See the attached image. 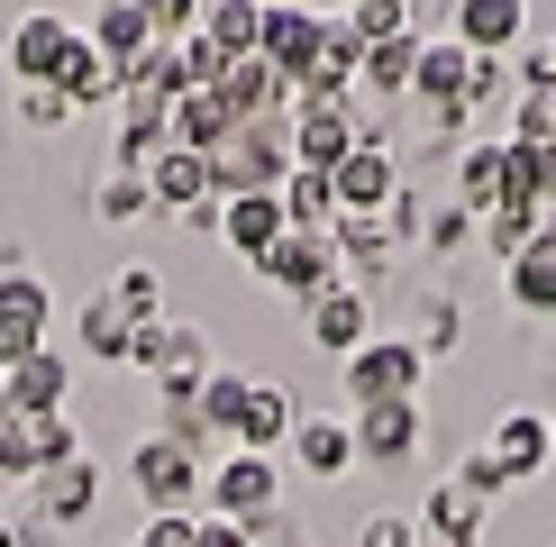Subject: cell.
Returning a JSON list of instances; mask_svg holds the SVG:
<instances>
[{"instance_id": "obj_1", "label": "cell", "mask_w": 556, "mask_h": 547, "mask_svg": "<svg viewBox=\"0 0 556 547\" xmlns=\"http://www.w3.org/2000/svg\"><path fill=\"white\" fill-rule=\"evenodd\" d=\"M292 174V128L283 119H247L211 147V201H238V192H283Z\"/></svg>"}, {"instance_id": "obj_2", "label": "cell", "mask_w": 556, "mask_h": 547, "mask_svg": "<svg viewBox=\"0 0 556 547\" xmlns=\"http://www.w3.org/2000/svg\"><path fill=\"white\" fill-rule=\"evenodd\" d=\"M128 474H137V493L155 501V511H182L192 520V501L211 493V474H201V447H182V438H137V456H128Z\"/></svg>"}, {"instance_id": "obj_3", "label": "cell", "mask_w": 556, "mask_h": 547, "mask_svg": "<svg viewBox=\"0 0 556 547\" xmlns=\"http://www.w3.org/2000/svg\"><path fill=\"white\" fill-rule=\"evenodd\" d=\"M329 192H338V219H365V211H383V201L402 192V155H392L383 128H365L356 147L329 165Z\"/></svg>"}, {"instance_id": "obj_4", "label": "cell", "mask_w": 556, "mask_h": 547, "mask_svg": "<svg viewBox=\"0 0 556 547\" xmlns=\"http://www.w3.org/2000/svg\"><path fill=\"white\" fill-rule=\"evenodd\" d=\"M128 365H147V374H165L174 402H192L201 383H211V338L192 329V319H155V329H137Z\"/></svg>"}, {"instance_id": "obj_5", "label": "cell", "mask_w": 556, "mask_h": 547, "mask_svg": "<svg viewBox=\"0 0 556 547\" xmlns=\"http://www.w3.org/2000/svg\"><path fill=\"white\" fill-rule=\"evenodd\" d=\"M420 374H429V356L410 347V338H365L356 356H346V402H420Z\"/></svg>"}, {"instance_id": "obj_6", "label": "cell", "mask_w": 556, "mask_h": 547, "mask_svg": "<svg viewBox=\"0 0 556 547\" xmlns=\"http://www.w3.org/2000/svg\"><path fill=\"white\" fill-rule=\"evenodd\" d=\"M211 501L219 520H238V530H256V520H274V501H283V466L274 456H247V447H228V466L211 474Z\"/></svg>"}, {"instance_id": "obj_7", "label": "cell", "mask_w": 556, "mask_h": 547, "mask_svg": "<svg viewBox=\"0 0 556 547\" xmlns=\"http://www.w3.org/2000/svg\"><path fill=\"white\" fill-rule=\"evenodd\" d=\"M256 55L283 74V91H301V82H311V64H319V10H311V0H265Z\"/></svg>"}, {"instance_id": "obj_8", "label": "cell", "mask_w": 556, "mask_h": 547, "mask_svg": "<svg viewBox=\"0 0 556 547\" xmlns=\"http://www.w3.org/2000/svg\"><path fill=\"white\" fill-rule=\"evenodd\" d=\"M274 292H301V302H319L329 283H346V265H338V238H301V228H283L274 238V256L256 265Z\"/></svg>"}, {"instance_id": "obj_9", "label": "cell", "mask_w": 556, "mask_h": 547, "mask_svg": "<svg viewBox=\"0 0 556 547\" xmlns=\"http://www.w3.org/2000/svg\"><path fill=\"white\" fill-rule=\"evenodd\" d=\"M356 137H365V110H356V101H301V119H292V165L329 174Z\"/></svg>"}, {"instance_id": "obj_10", "label": "cell", "mask_w": 556, "mask_h": 547, "mask_svg": "<svg viewBox=\"0 0 556 547\" xmlns=\"http://www.w3.org/2000/svg\"><path fill=\"white\" fill-rule=\"evenodd\" d=\"M46 310H55V302H46L37 274H0V374L46 347Z\"/></svg>"}, {"instance_id": "obj_11", "label": "cell", "mask_w": 556, "mask_h": 547, "mask_svg": "<svg viewBox=\"0 0 556 547\" xmlns=\"http://www.w3.org/2000/svg\"><path fill=\"white\" fill-rule=\"evenodd\" d=\"M447 37L466 55H511L529 37V0H447Z\"/></svg>"}, {"instance_id": "obj_12", "label": "cell", "mask_w": 556, "mask_h": 547, "mask_svg": "<svg viewBox=\"0 0 556 547\" xmlns=\"http://www.w3.org/2000/svg\"><path fill=\"white\" fill-rule=\"evenodd\" d=\"M74 18H55V10H28V18H18V28H10V74H18V91H28V82H55L64 74V55H74Z\"/></svg>"}, {"instance_id": "obj_13", "label": "cell", "mask_w": 556, "mask_h": 547, "mask_svg": "<svg viewBox=\"0 0 556 547\" xmlns=\"http://www.w3.org/2000/svg\"><path fill=\"white\" fill-rule=\"evenodd\" d=\"M64 393H74V365H64L55 347H37L28 365H10V374H0V402H10L18 420H55Z\"/></svg>"}, {"instance_id": "obj_14", "label": "cell", "mask_w": 556, "mask_h": 547, "mask_svg": "<svg viewBox=\"0 0 556 547\" xmlns=\"http://www.w3.org/2000/svg\"><path fill=\"white\" fill-rule=\"evenodd\" d=\"M311 310V347H329V356H356L365 338H375V302H365L356 283H329L319 302H301Z\"/></svg>"}, {"instance_id": "obj_15", "label": "cell", "mask_w": 556, "mask_h": 547, "mask_svg": "<svg viewBox=\"0 0 556 547\" xmlns=\"http://www.w3.org/2000/svg\"><path fill=\"white\" fill-rule=\"evenodd\" d=\"M483 447H493V466L511 474V484H520V474H547V466H556V429H547V410H502Z\"/></svg>"}, {"instance_id": "obj_16", "label": "cell", "mask_w": 556, "mask_h": 547, "mask_svg": "<svg viewBox=\"0 0 556 547\" xmlns=\"http://www.w3.org/2000/svg\"><path fill=\"white\" fill-rule=\"evenodd\" d=\"M147 192H155V211H174V219L219 211V201H211V155H182V147H165L147 165Z\"/></svg>"}, {"instance_id": "obj_17", "label": "cell", "mask_w": 556, "mask_h": 547, "mask_svg": "<svg viewBox=\"0 0 556 547\" xmlns=\"http://www.w3.org/2000/svg\"><path fill=\"white\" fill-rule=\"evenodd\" d=\"M420 447V402H365L356 410V456L365 466H402Z\"/></svg>"}, {"instance_id": "obj_18", "label": "cell", "mask_w": 556, "mask_h": 547, "mask_svg": "<svg viewBox=\"0 0 556 547\" xmlns=\"http://www.w3.org/2000/svg\"><path fill=\"white\" fill-rule=\"evenodd\" d=\"M219 238L238 246L247 265H265V256H274V238H283V201H274V192H238V201H219Z\"/></svg>"}, {"instance_id": "obj_19", "label": "cell", "mask_w": 556, "mask_h": 547, "mask_svg": "<svg viewBox=\"0 0 556 547\" xmlns=\"http://www.w3.org/2000/svg\"><path fill=\"white\" fill-rule=\"evenodd\" d=\"M292 420H301V410H292V393H283V383H247L238 429H228V438H238L247 456H274V447L292 438Z\"/></svg>"}, {"instance_id": "obj_20", "label": "cell", "mask_w": 556, "mask_h": 547, "mask_svg": "<svg viewBox=\"0 0 556 547\" xmlns=\"http://www.w3.org/2000/svg\"><path fill=\"white\" fill-rule=\"evenodd\" d=\"M502 292H511L529 319H547V310H556V228H539V238H529L520 256L502 265Z\"/></svg>"}, {"instance_id": "obj_21", "label": "cell", "mask_w": 556, "mask_h": 547, "mask_svg": "<svg viewBox=\"0 0 556 547\" xmlns=\"http://www.w3.org/2000/svg\"><path fill=\"white\" fill-rule=\"evenodd\" d=\"M211 91L228 101V119H238V128H247V119H274V110H283V74H274L265 55H238Z\"/></svg>"}, {"instance_id": "obj_22", "label": "cell", "mask_w": 556, "mask_h": 547, "mask_svg": "<svg viewBox=\"0 0 556 547\" xmlns=\"http://www.w3.org/2000/svg\"><path fill=\"white\" fill-rule=\"evenodd\" d=\"M83 46H91L101 64H119V74H128V64L155 46V28H147V10H137V0H101V10H91V37H83Z\"/></svg>"}, {"instance_id": "obj_23", "label": "cell", "mask_w": 556, "mask_h": 547, "mask_svg": "<svg viewBox=\"0 0 556 547\" xmlns=\"http://www.w3.org/2000/svg\"><path fill=\"white\" fill-rule=\"evenodd\" d=\"M466 74H475V55L456 37H420V74H410V91H420L429 110H466Z\"/></svg>"}, {"instance_id": "obj_24", "label": "cell", "mask_w": 556, "mask_h": 547, "mask_svg": "<svg viewBox=\"0 0 556 547\" xmlns=\"http://www.w3.org/2000/svg\"><path fill=\"white\" fill-rule=\"evenodd\" d=\"M201 46H219L228 64L238 55H256V37H265V0H201Z\"/></svg>"}, {"instance_id": "obj_25", "label": "cell", "mask_w": 556, "mask_h": 547, "mask_svg": "<svg viewBox=\"0 0 556 547\" xmlns=\"http://www.w3.org/2000/svg\"><path fill=\"white\" fill-rule=\"evenodd\" d=\"M292 456H301L311 474H346V466H356V420H329V410L292 420Z\"/></svg>"}, {"instance_id": "obj_26", "label": "cell", "mask_w": 556, "mask_h": 547, "mask_svg": "<svg viewBox=\"0 0 556 547\" xmlns=\"http://www.w3.org/2000/svg\"><path fill=\"white\" fill-rule=\"evenodd\" d=\"M420 530H429L438 547H483V501H466V493L447 484V474H438L429 501H420Z\"/></svg>"}, {"instance_id": "obj_27", "label": "cell", "mask_w": 556, "mask_h": 547, "mask_svg": "<svg viewBox=\"0 0 556 547\" xmlns=\"http://www.w3.org/2000/svg\"><path fill=\"white\" fill-rule=\"evenodd\" d=\"M91 501H101V466H91V456H74V466H46V474H37V511H46V520H83Z\"/></svg>"}, {"instance_id": "obj_28", "label": "cell", "mask_w": 556, "mask_h": 547, "mask_svg": "<svg viewBox=\"0 0 556 547\" xmlns=\"http://www.w3.org/2000/svg\"><path fill=\"white\" fill-rule=\"evenodd\" d=\"M456 211H475V219L502 211V137H493V147H466V155H456Z\"/></svg>"}, {"instance_id": "obj_29", "label": "cell", "mask_w": 556, "mask_h": 547, "mask_svg": "<svg viewBox=\"0 0 556 547\" xmlns=\"http://www.w3.org/2000/svg\"><path fill=\"white\" fill-rule=\"evenodd\" d=\"M55 91H64V101H74V110H91V101H119V91H128V74H119V64H101V55H91V46L74 37V55H64Z\"/></svg>"}, {"instance_id": "obj_30", "label": "cell", "mask_w": 556, "mask_h": 547, "mask_svg": "<svg viewBox=\"0 0 556 547\" xmlns=\"http://www.w3.org/2000/svg\"><path fill=\"white\" fill-rule=\"evenodd\" d=\"M110 302L128 310V329H155V319H165V274H155V265H128L119 283H110Z\"/></svg>"}, {"instance_id": "obj_31", "label": "cell", "mask_w": 556, "mask_h": 547, "mask_svg": "<svg viewBox=\"0 0 556 547\" xmlns=\"http://www.w3.org/2000/svg\"><path fill=\"white\" fill-rule=\"evenodd\" d=\"M410 74H420V37H383V46H365V82L375 91H410Z\"/></svg>"}, {"instance_id": "obj_32", "label": "cell", "mask_w": 556, "mask_h": 547, "mask_svg": "<svg viewBox=\"0 0 556 547\" xmlns=\"http://www.w3.org/2000/svg\"><path fill=\"white\" fill-rule=\"evenodd\" d=\"M83 347H91V356H110V365H128V347H137V329H128V310L110 302V292H101V302L83 310Z\"/></svg>"}, {"instance_id": "obj_33", "label": "cell", "mask_w": 556, "mask_h": 547, "mask_svg": "<svg viewBox=\"0 0 556 547\" xmlns=\"http://www.w3.org/2000/svg\"><path fill=\"white\" fill-rule=\"evenodd\" d=\"M91 201H101V219H147V211H155L147 174H128V165H110V174H101V192H91Z\"/></svg>"}, {"instance_id": "obj_34", "label": "cell", "mask_w": 556, "mask_h": 547, "mask_svg": "<svg viewBox=\"0 0 556 547\" xmlns=\"http://www.w3.org/2000/svg\"><path fill=\"white\" fill-rule=\"evenodd\" d=\"M74 456H83V438H74V420H64V410H55V420H28V474L74 466Z\"/></svg>"}, {"instance_id": "obj_35", "label": "cell", "mask_w": 556, "mask_h": 547, "mask_svg": "<svg viewBox=\"0 0 556 547\" xmlns=\"http://www.w3.org/2000/svg\"><path fill=\"white\" fill-rule=\"evenodd\" d=\"M447 484L466 493V501H493V493H511V474L493 466V447H466V456H456V474H447Z\"/></svg>"}, {"instance_id": "obj_36", "label": "cell", "mask_w": 556, "mask_h": 547, "mask_svg": "<svg viewBox=\"0 0 556 547\" xmlns=\"http://www.w3.org/2000/svg\"><path fill=\"white\" fill-rule=\"evenodd\" d=\"M346 28H356L365 46H383V37L410 28V0H356V10H346Z\"/></svg>"}, {"instance_id": "obj_37", "label": "cell", "mask_w": 556, "mask_h": 547, "mask_svg": "<svg viewBox=\"0 0 556 547\" xmlns=\"http://www.w3.org/2000/svg\"><path fill=\"white\" fill-rule=\"evenodd\" d=\"M356 547H420V520H410V511H365Z\"/></svg>"}, {"instance_id": "obj_38", "label": "cell", "mask_w": 556, "mask_h": 547, "mask_svg": "<svg viewBox=\"0 0 556 547\" xmlns=\"http://www.w3.org/2000/svg\"><path fill=\"white\" fill-rule=\"evenodd\" d=\"M375 219H383V238H392V246H410V238H420V219H429V211H420V192L402 182V192H392V201H383Z\"/></svg>"}, {"instance_id": "obj_39", "label": "cell", "mask_w": 556, "mask_h": 547, "mask_svg": "<svg viewBox=\"0 0 556 547\" xmlns=\"http://www.w3.org/2000/svg\"><path fill=\"white\" fill-rule=\"evenodd\" d=\"M137 10H147L155 37H192L201 28V0H137Z\"/></svg>"}, {"instance_id": "obj_40", "label": "cell", "mask_w": 556, "mask_h": 547, "mask_svg": "<svg viewBox=\"0 0 556 547\" xmlns=\"http://www.w3.org/2000/svg\"><path fill=\"white\" fill-rule=\"evenodd\" d=\"M18 119H37V128H64V119H74V101H64L55 82H28V91H18Z\"/></svg>"}, {"instance_id": "obj_41", "label": "cell", "mask_w": 556, "mask_h": 547, "mask_svg": "<svg viewBox=\"0 0 556 547\" xmlns=\"http://www.w3.org/2000/svg\"><path fill=\"white\" fill-rule=\"evenodd\" d=\"M192 547H256V530H238L219 511H192Z\"/></svg>"}, {"instance_id": "obj_42", "label": "cell", "mask_w": 556, "mask_h": 547, "mask_svg": "<svg viewBox=\"0 0 556 547\" xmlns=\"http://www.w3.org/2000/svg\"><path fill=\"white\" fill-rule=\"evenodd\" d=\"M128 547H192V520H182V511H155V520H147V530H137Z\"/></svg>"}, {"instance_id": "obj_43", "label": "cell", "mask_w": 556, "mask_h": 547, "mask_svg": "<svg viewBox=\"0 0 556 547\" xmlns=\"http://www.w3.org/2000/svg\"><path fill=\"white\" fill-rule=\"evenodd\" d=\"M456 338H466V319H456V302H438V310H429V338H410V347L438 356V347H456Z\"/></svg>"}, {"instance_id": "obj_44", "label": "cell", "mask_w": 556, "mask_h": 547, "mask_svg": "<svg viewBox=\"0 0 556 547\" xmlns=\"http://www.w3.org/2000/svg\"><path fill=\"white\" fill-rule=\"evenodd\" d=\"M466 238H475V211H456V201L429 211V246H466Z\"/></svg>"}, {"instance_id": "obj_45", "label": "cell", "mask_w": 556, "mask_h": 547, "mask_svg": "<svg viewBox=\"0 0 556 547\" xmlns=\"http://www.w3.org/2000/svg\"><path fill=\"white\" fill-rule=\"evenodd\" d=\"M0 547H28V538H18V530H10V520H0Z\"/></svg>"}, {"instance_id": "obj_46", "label": "cell", "mask_w": 556, "mask_h": 547, "mask_svg": "<svg viewBox=\"0 0 556 547\" xmlns=\"http://www.w3.org/2000/svg\"><path fill=\"white\" fill-rule=\"evenodd\" d=\"M547 429H556V420H547Z\"/></svg>"}]
</instances>
